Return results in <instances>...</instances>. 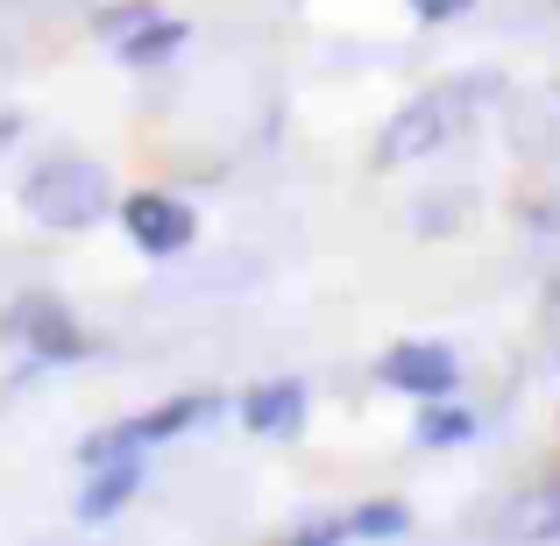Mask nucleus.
Segmentation results:
<instances>
[{
	"instance_id": "obj_5",
	"label": "nucleus",
	"mask_w": 560,
	"mask_h": 546,
	"mask_svg": "<svg viewBox=\"0 0 560 546\" xmlns=\"http://www.w3.org/2000/svg\"><path fill=\"white\" fill-rule=\"evenodd\" d=\"M447 136H454V100L425 93V100H411V107L383 128V164H411V156L440 150Z\"/></svg>"
},
{
	"instance_id": "obj_14",
	"label": "nucleus",
	"mask_w": 560,
	"mask_h": 546,
	"mask_svg": "<svg viewBox=\"0 0 560 546\" xmlns=\"http://www.w3.org/2000/svg\"><path fill=\"white\" fill-rule=\"evenodd\" d=\"M22 136V121H14V114H0V142H14Z\"/></svg>"
},
{
	"instance_id": "obj_1",
	"label": "nucleus",
	"mask_w": 560,
	"mask_h": 546,
	"mask_svg": "<svg viewBox=\"0 0 560 546\" xmlns=\"http://www.w3.org/2000/svg\"><path fill=\"white\" fill-rule=\"evenodd\" d=\"M114 185L100 164H85V156H50L43 171H28L22 185V206L43 220V228H93L100 213H107Z\"/></svg>"
},
{
	"instance_id": "obj_8",
	"label": "nucleus",
	"mask_w": 560,
	"mask_h": 546,
	"mask_svg": "<svg viewBox=\"0 0 560 546\" xmlns=\"http://www.w3.org/2000/svg\"><path fill=\"white\" fill-rule=\"evenodd\" d=\"M93 468L100 476H93V490L79 497V519H114V511L142 490V468L136 462H93Z\"/></svg>"
},
{
	"instance_id": "obj_4",
	"label": "nucleus",
	"mask_w": 560,
	"mask_h": 546,
	"mask_svg": "<svg viewBox=\"0 0 560 546\" xmlns=\"http://www.w3.org/2000/svg\"><path fill=\"white\" fill-rule=\"evenodd\" d=\"M383 383H397V391H411V397H447L454 383H462V362L440 341H397L390 356H383Z\"/></svg>"
},
{
	"instance_id": "obj_2",
	"label": "nucleus",
	"mask_w": 560,
	"mask_h": 546,
	"mask_svg": "<svg viewBox=\"0 0 560 546\" xmlns=\"http://www.w3.org/2000/svg\"><path fill=\"white\" fill-rule=\"evenodd\" d=\"M199 419H213V397H171V405L142 411V419L114 426V433H100V440H85V462H121V454L156 448V440L185 433V426H199Z\"/></svg>"
},
{
	"instance_id": "obj_9",
	"label": "nucleus",
	"mask_w": 560,
	"mask_h": 546,
	"mask_svg": "<svg viewBox=\"0 0 560 546\" xmlns=\"http://www.w3.org/2000/svg\"><path fill=\"white\" fill-rule=\"evenodd\" d=\"M405 504H362V511H348V519H334V525H313L305 539H390V533H405Z\"/></svg>"
},
{
	"instance_id": "obj_7",
	"label": "nucleus",
	"mask_w": 560,
	"mask_h": 546,
	"mask_svg": "<svg viewBox=\"0 0 560 546\" xmlns=\"http://www.w3.org/2000/svg\"><path fill=\"white\" fill-rule=\"evenodd\" d=\"M242 419H248V433H262V440H291L305 426V391L299 383H262V391L242 397Z\"/></svg>"
},
{
	"instance_id": "obj_6",
	"label": "nucleus",
	"mask_w": 560,
	"mask_h": 546,
	"mask_svg": "<svg viewBox=\"0 0 560 546\" xmlns=\"http://www.w3.org/2000/svg\"><path fill=\"white\" fill-rule=\"evenodd\" d=\"M22 334H28V348H36L43 362H79L85 348H93V341L79 334V320H71L57 299H28V305H22Z\"/></svg>"
},
{
	"instance_id": "obj_13",
	"label": "nucleus",
	"mask_w": 560,
	"mask_h": 546,
	"mask_svg": "<svg viewBox=\"0 0 560 546\" xmlns=\"http://www.w3.org/2000/svg\"><path fill=\"white\" fill-rule=\"evenodd\" d=\"M539 533H560V497H553L547 511H539Z\"/></svg>"
},
{
	"instance_id": "obj_12",
	"label": "nucleus",
	"mask_w": 560,
	"mask_h": 546,
	"mask_svg": "<svg viewBox=\"0 0 560 546\" xmlns=\"http://www.w3.org/2000/svg\"><path fill=\"white\" fill-rule=\"evenodd\" d=\"M468 0H411V14H419V22H447V14H462Z\"/></svg>"
},
{
	"instance_id": "obj_3",
	"label": "nucleus",
	"mask_w": 560,
	"mask_h": 546,
	"mask_svg": "<svg viewBox=\"0 0 560 546\" xmlns=\"http://www.w3.org/2000/svg\"><path fill=\"white\" fill-rule=\"evenodd\" d=\"M128 234H136L142 256H178V248L191 242V206L171 199V191H136V199L121 206Z\"/></svg>"
},
{
	"instance_id": "obj_10",
	"label": "nucleus",
	"mask_w": 560,
	"mask_h": 546,
	"mask_svg": "<svg viewBox=\"0 0 560 546\" xmlns=\"http://www.w3.org/2000/svg\"><path fill=\"white\" fill-rule=\"evenodd\" d=\"M178 43H185V28H178V22H142V36H128V43H121V57H128V65H150V57H171Z\"/></svg>"
},
{
	"instance_id": "obj_11",
	"label": "nucleus",
	"mask_w": 560,
	"mask_h": 546,
	"mask_svg": "<svg viewBox=\"0 0 560 546\" xmlns=\"http://www.w3.org/2000/svg\"><path fill=\"white\" fill-rule=\"evenodd\" d=\"M476 433V419H468V411H419V440L425 448H462V440Z\"/></svg>"
}]
</instances>
